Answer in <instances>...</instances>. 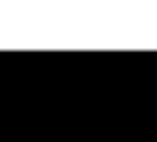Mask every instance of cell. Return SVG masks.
I'll list each match as a JSON object with an SVG mask.
<instances>
[]
</instances>
